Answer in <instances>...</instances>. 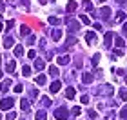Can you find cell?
I'll return each instance as SVG.
<instances>
[{
	"instance_id": "cell-9",
	"label": "cell",
	"mask_w": 127,
	"mask_h": 120,
	"mask_svg": "<svg viewBox=\"0 0 127 120\" xmlns=\"http://www.w3.org/2000/svg\"><path fill=\"white\" fill-rule=\"evenodd\" d=\"M95 38H96V35H95V31H87V35H85V40H87V44L91 45L95 42Z\"/></svg>"
},
{
	"instance_id": "cell-20",
	"label": "cell",
	"mask_w": 127,
	"mask_h": 120,
	"mask_svg": "<svg viewBox=\"0 0 127 120\" xmlns=\"http://www.w3.org/2000/svg\"><path fill=\"white\" fill-rule=\"evenodd\" d=\"M45 118H47V115H45V111H44V109H40V111L36 113V118H34V120H45Z\"/></svg>"
},
{
	"instance_id": "cell-35",
	"label": "cell",
	"mask_w": 127,
	"mask_h": 120,
	"mask_svg": "<svg viewBox=\"0 0 127 120\" xmlns=\"http://www.w3.org/2000/svg\"><path fill=\"white\" fill-rule=\"evenodd\" d=\"M116 45H118V47H122V45H124V40L120 37H116Z\"/></svg>"
},
{
	"instance_id": "cell-50",
	"label": "cell",
	"mask_w": 127,
	"mask_h": 120,
	"mask_svg": "<svg viewBox=\"0 0 127 120\" xmlns=\"http://www.w3.org/2000/svg\"><path fill=\"white\" fill-rule=\"evenodd\" d=\"M0 78H2V71H0Z\"/></svg>"
},
{
	"instance_id": "cell-23",
	"label": "cell",
	"mask_w": 127,
	"mask_h": 120,
	"mask_svg": "<svg viewBox=\"0 0 127 120\" xmlns=\"http://www.w3.org/2000/svg\"><path fill=\"white\" fill-rule=\"evenodd\" d=\"M120 118H122V120H127V106L122 107V111H120Z\"/></svg>"
},
{
	"instance_id": "cell-24",
	"label": "cell",
	"mask_w": 127,
	"mask_h": 120,
	"mask_svg": "<svg viewBox=\"0 0 127 120\" xmlns=\"http://www.w3.org/2000/svg\"><path fill=\"white\" fill-rule=\"evenodd\" d=\"M29 73H31V67H29V66H24V67H22V75H24V77H29Z\"/></svg>"
},
{
	"instance_id": "cell-10",
	"label": "cell",
	"mask_w": 127,
	"mask_h": 120,
	"mask_svg": "<svg viewBox=\"0 0 127 120\" xmlns=\"http://www.w3.org/2000/svg\"><path fill=\"white\" fill-rule=\"evenodd\" d=\"M111 89H113L111 85H103V87H100V91H96V93H100V95H111L113 93Z\"/></svg>"
},
{
	"instance_id": "cell-33",
	"label": "cell",
	"mask_w": 127,
	"mask_h": 120,
	"mask_svg": "<svg viewBox=\"0 0 127 120\" xmlns=\"http://www.w3.org/2000/svg\"><path fill=\"white\" fill-rule=\"evenodd\" d=\"M49 22H51V24H55V26H56V24H60V20L56 18V16H51V18H49Z\"/></svg>"
},
{
	"instance_id": "cell-3",
	"label": "cell",
	"mask_w": 127,
	"mask_h": 120,
	"mask_svg": "<svg viewBox=\"0 0 127 120\" xmlns=\"http://www.w3.org/2000/svg\"><path fill=\"white\" fill-rule=\"evenodd\" d=\"M60 87H62V82H60V80H55V82L51 84L49 91H51V93H53V95H56V93H58V91H60Z\"/></svg>"
},
{
	"instance_id": "cell-21",
	"label": "cell",
	"mask_w": 127,
	"mask_h": 120,
	"mask_svg": "<svg viewBox=\"0 0 127 120\" xmlns=\"http://www.w3.org/2000/svg\"><path fill=\"white\" fill-rule=\"evenodd\" d=\"M125 20V13H124V11H118V13H116V22H124Z\"/></svg>"
},
{
	"instance_id": "cell-4",
	"label": "cell",
	"mask_w": 127,
	"mask_h": 120,
	"mask_svg": "<svg viewBox=\"0 0 127 120\" xmlns=\"http://www.w3.org/2000/svg\"><path fill=\"white\" fill-rule=\"evenodd\" d=\"M65 22H67V26L71 27V31H78L80 29V24H78V22H74L73 18H69V16L65 18Z\"/></svg>"
},
{
	"instance_id": "cell-19",
	"label": "cell",
	"mask_w": 127,
	"mask_h": 120,
	"mask_svg": "<svg viewBox=\"0 0 127 120\" xmlns=\"http://www.w3.org/2000/svg\"><path fill=\"white\" fill-rule=\"evenodd\" d=\"M34 82H36L38 85H44L45 84V75H38L36 78H34Z\"/></svg>"
},
{
	"instance_id": "cell-13",
	"label": "cell",
	"mask_w": 127,
	"mask_h": 120,
	"mask_svg": "<svg viewBox=\"0 0 127 120\" xmlns=\"http://www.w3.org/2000/svg\"><path fill=\"white\" fill-rule=\"evenodd\" d=\"M15 67H16L15 60H9L7 64H5V71H7V73H13V71H15Z\"/></svg>"
},
{
	"instance_id": "cell-43",
	"label": "cell",
	"mask_w": 127,
	"mask_h": 120,
	"mask_svg": "<svg viewBox=\"0 0 127 120\" xmlns=\"http://www.w3.org/2000/svg\"><path fill=\"white\" fill-rule=\"evenodd\" d=\"M89 117L91 118H96V111H89Z\"/></svg>"
},
{
	"instance_id": "cell-16",
	"label": "cell",
	"mask_w": 127,
	"mask_h": 120,
	"mask_svg": "<svg viewBox=\"0 0 127 120\" xmlns=\"http://www.w3.org/2000/svg\"><path fill=\"white\" fill-rule=\"evenodd\" d=\"M9 87H11V78H7V80H4V82H2V87H0V91H4V93H5Z\"/></svg>"
},
{
	"instance_id": "cell-2",
	"label": "cell",
	"mask_w": 127,
	"mask_h": 120,
	"mask_svg": "<svg viewBox=\"0 0 127 120\" xmlns=\"http://www.w3.org/2000/svg\"><path fill=\"white\" fill-rule=\"evenodd\" d=\"M15 104V98H2L0 102V109H11Z\"/></svg>"
},
{
	"instance_id": "cell-51",
	"label": "cell",
	"mask_w": 127,
	"mask_h": 120,
	"mask_svg": "<svg viewBox=\"0 0 127 120\" xmlns=\"http://www.w3.org/2000/svg\"><path fill=\"white\" fill-rule=\"evenodd\" d=\"M100 2H105V0H100Z\"/></svg>"
},
{
	"instance_id": "cell-42",
	"label": "cell",
	"mask_w": 127,
	"mask_h": 120,
	"mask_svg": "<svg viewBox=\"0 0 127 120\" xmlns=\"http://www.w3.org/2000/svg\"><path fill=\"white\" fill-rule=\"evenodd\" d=\"M29 95H31V98H34V96H36L38 93H36V89H33V91H31V93H29Z\"/></svg>"
},
{
	"instance_id": "cell-37",
	"label": "cell",
	"mask_w": 127,
	"mask_h": 120,
	"mask_svg": "<svg viewBox=\"0 0 127 120\" xmlns=\"http://www.w3.org/2000/svg\"><path fill=\"white\" fill-rule=\"evenodd\" d=\"M98 60H100V55H95V56H93V64H95V66L98 64Z\"/></svg>"
},
{
	"instance_id": "cell-46",
	"label": "cell",
	"mask_w": 127,
	"mask_h": 120,
	"mask_svg": "<svg viewBox=\"0 0 127 120\" xmlns=\"http://www.w3.org/2000/svg\"><path fill=\"white\" fill-rule=\"evenodd\" d=\"M0 11H4V4L2 2H0Z\"/></svg>"
},
{
	"instance_id": "cell-28",
	"label": "cell",
	"mask_w": 127,
	"mask_h": 120,
	"mask_svg": "<svg viewBox=\"0 0 127 120\" xmlns=\"http://www.w3.org/2000/svg\"><path fill=\"white\" fill-rule=\"evenodd\" d=\"M15 118H16V113L15 111H9L7 117H5V120H15Z\"/></svg>"
},
{
	"instance_id": "cell-49",
	"label": "cell",
	"mask_w": 127,
	"mask_h": 120,
	"mask_svg": "<svg viewBox=\"0 0 127 120\" xmlns=\"http://www.w3.org/2000/svg\"><path fill=\"white\" fill-rule=\"evenodd\" d=\"M125 84H127V75H125Z\"/></svg>"
},
{
	"instance_id": "cell-30",
	"label": "cell",
	"mask_w": 127,
	"mask_h": 120,
	"mask_svg": "<svg viewBox=\"0 0 127 120\" xmlns=\"http://www.w3.org/2000/svg\"><path fill=\"white\" fill-rule=\"evenodd\" d=\"M42 106H45V107L51 106V100L47 98V96H42Z\"/></svg>"
},
{
	"instance_id": "cell-14",
	"label": "cell",
	"mask_w": 127,
	"mask_h": 120,
	"mask_svg": "<svg viewBox=\"0 0 127 120\" xmlns=\"http://www.w3.org/2000/svg\"><path fill=\"white\" fill-rule=\"evenodd\" d=\"M111 40H113V33L109 31V33H105V40H103V44H105V47H111Z\"/></svg>"
},
{
	"instance_id": "cell-52",
	"label": "cell",
	"mask_w": 127,
	"mask_h": 120,
	"mask_svg": "<svg viewBox=\"0 0 127 120\" xmlns=\"http://www.w3.org/2000/svg\"><path fill=\"white\" fill-rule=\"evenodd\" d=\"M0 120H2V117H0Z\"/></svg>"
},
{
	"instance_id": "cell-36",
	"label": "cell",
	"mask_w": 127,
	"mask_h": 120,
	"mask_svg": "<svg viewBox=\"0 0 127 120\" xmlns=\"http://www.w3.org/2000/svg\"><path fill=\"white\" fill-rule=\"evenodd\" d=\"M15 91H16V93H22V91H24V87L18 84V85H15Z\"/></svg>"
},
{
	"instance_id": "cell-8",
	"label": "cell",
	"mask_w": 127,
	"mask_h": 120,
	"mask_svg": "<svg viewBox=\"0 0 127 120\" xmlns=\"http://www.w3.org/2000/svg\"><path fill=\"white\" fill-rule=\"evenodd\" d=\"M51 38H53L55 42H58V40L62 38V31H60V29H55V31H51Z\"/></svg>"
},
{
	"instance_id": "cell-25",
	"label": "cell",
	"mask_w": 127,
	"mask_h": 120,
	"mask_svg": "<svg viewBox=\"0 0 127 120\" xmlns=\"http://www.w3.org/2000/svg\"><path fill=\"white\" fill-rule=\"evenodd\" d=\"M84 9L85 11H91V9H93V4H91L89 0H84Z\"/></svg>"
},
{
	"instance_id": "cell-7",
	"label": "cell",
	"mask_w": 127,
	"mask_h": 120,
	"mask_svg": "<svg viewBox=\"0 0 127 120\" xmlns=\"http://www.w3.org/2000/svg\"><path fill=\"white\" fill-rule=\"evenodd\" d=\"M100 15H102L103 20H107L109 15H111V7H102V9H100Z\"/></svg>"
},
{
	"instance_id": "cell-18",
	"label": "cell",
	"mask_w": 127,
	"mask_h": 120,
	"mask_svg": "<svg viewBox=\"0 0 127 120\" xmlns=\"http://www.w3.org/2000/svg\"><path fill=\"white\" fill-rule=\"evenodd\" d=\"M34 67H36V69H38V71H42V69H44V67H45V62L38 58L36 62H34Z\"/></svg>"
},
{
	"instance_id": "cell-17",
	"label": "cell",
	"mask_w": 127,
	"mask_h": 120,
	"mask_svg": "<svg viewBox=\"0 0 127 120\" xmlns=\"http://www.w3.org/2000/svg\"><path fill=\"white\" fill-rule=\"evenodd\" d=\"M65 9L69 11V13H73V11L76 9V2H73V0H69V2H67V5H65Z\"/></svg>"
},
{
	"instance_id": "cell-1",
	"label": "cell",
	"mask_w": 127,
	"mask_h": 120,
	"mask_svg": "<svg viewBox=\"0 0 127 120\" xmlns=\"http://www.w3.org/2000/svg\"><path fill=\"white\" fill-rule=\"evenodd\" d=\"M55 118H60V120H65V118H69L67 117V107H58V109L55 111Z\"/></svg>"
},
{
	"instance_id": "cell-40",
	"label": "cell",
	"mask_w": 127,
	"mask_h": 120,
	"mask_svg": "<svg viewBox=\"0 0 127 120\" xmlns=\"http://www.w3.org/2000/svg\"><path fill=\"white\" fill-rule=\"evenodd\" d=\"M114 55H124V51L118 47V49H114Z\"/></svg>"
},
{
	"instance_id": "cell-15",
	"label": "cell",
	"mask_w": 127,
	"mask_h": 120,
	"mask_svg": "<svg viewBox=\"0 0 127 120\" xmlns=\"http://www.w3.org/2000/svg\"><path fill=\"white\" fill-rule=\"evenodd\" d=\"M74 95H76V91H74V87H67V91H65V96L69 100H73L74 98Z\"/></svg>"
},
{
	"instance_id": "cell-44",
	"label": "cell",
	"mask_w": 127,
	"mask_h": 120,
	"mask_svg": "<svg viewBox=\"0 0 127 120\" xmlns=\"http://www.w3.org/2000/svg\"><path fill=\"white\" fill-rule=\"evenodd\" d=\"M22 2H24V5H26V7L29 5V0H22Z\"/></svg>"
},
{
	"instance_id": "cell-32",
	"label": "cell",
	"mask_w": 127,
	"mask_h": 120,
	"mask_svg": "<svg viewBox=\"0 0 127 120\" xmlns=\"http://www.w3.org/2000/svg\"><path fill=\"white\" fill-rule=\"evenodd\" d=\"M80 102H82V104H87V102H89V96H87V95H82V96H80Z\"/></svg>"
},
{
	"instance_id": "cell-26",
	"label": "cell",
	"mask_w": 127,
	"mask_h": 120,
	"mask_svg": "<svg viewBox=\"0 0 127 120\" xmlns=\"http://www.w3.org/2000/svg\"><path fill=\"white\" fill-rule=\"evenodd\" d=\"M67 62H69V56H65V55H64V56H60V58H58V64H60V66L67 64Z\"/></svg>"
},
{
	"instance_id": "cell-11",
	"label": "cell",
	"mask_w": 127,
	"mask_h": 120,
	"mask_svg": "<svg viewBox=\"0 0 127 120\" xmlns=\"http://www.w3.org/2000/svg\"><path fill=\"white\" fill-rule=\"evenodd\" d=\"M49 75H51V77H53V78H56V77H58V75H60V71H58V67H56V66H49Z\"/></svg>"
},
{
	"instance_id": "cell-48",
	"label": "cell",
	"mask_w": 127,
	"mask_h": 120,
	"mask_svg": "<svg viewBox=\"0 0 127 120\" xmlns=\"http://www.w3.org/2000/svg\"><path fill=\"white\" fill-rule=\"evenodd\" d=\"M0 31H2V22H0Z\"/></svg>"
},
{
	"instance_id": "cell-31",
	"label": "cell",
	"mask_w": 127,
	"mask_h": 120,
	"mask_svg": "<svg viewBox=\"0 0 127 120\" xmlns=\"http://www.w3.org/2000/svg\"><path fill=\"white\" fill-rule=\"evenodd\" d=\"M73 44H76V38L74 37H67V45H73Z\"/></svg>"
},
{
	"instance_id": "cell-29",
	"label": "cell",
	"mask_w": 127,
	"mask_h": 120,
	"mask_svg": "<svg viewBox=\"0 0 127 120\" xmlns=\"http://www.w3.org/2000/svg\"><path fill=\"white\" fill-rule=\"evenodd\" d=\"M80 20H82V24H85V26H89V24H91V20H89L85 15H82V16H80Z\"/></svg>"
},
{
	"instance_id": "cell-41",
	"label": "cell",
	"mask_w": 127,
	"mask_h": 120,
	"mask_svg": "<svg viewBox=\"0 0 127 120\" xmlns=\"http://www.w3.org/2000/svg\"><path fill=\"white\" fill-rule=\"evenodd\" d=\"M5 27H7V29H11V27H13V20H9L7 24H5Z\"/></svg>"
},
{
	"instance_id": "cell-27",
	"label": "cell",
	"mask_w": 127,
	"mask_h": 120,
	"mask_svg": "<svg viewBox=\"0 0 127 120\" xmlns=\"http://www.w3.org/2000/svg\"><path fill=\"white\" fill-rule=\"evenodd\" d=\"M20 33H22V35L26 37V35H29L31 31H29V27H27V26H22V27H20Z\"/></svg>"
},
{
	"instance_id": "cell-38",
	"label": "cell",
	"mask_w": 127,
	"mask_h": 120,
	"mask_svg": "<svg viewBox=\"0 0 127 120\" xmlns=\"http://www.w3.org/2000/svg\"><path fill=\"white\" fill-rule=\"evenodd\" d=\"M80 111H82L80 107H74V109H73V115H74V117H76V115H80Z\"/></svg>"
},
{
	"instance_id": "cell-47",
	"label": "cell",
	"mask_w": 127,
	"mask_h": 120,
	"mask_svg": "<svg viewBox=\"0 0 127 120\" xmlns=\"http://www.w3.org/2000/svg\"><path fill=\"white\" fill-rule=\"evenodd\" d=\"M38 2H40V4H45V0H38Z\"/></svg>"
},
{
	"instance_id": "cell-39",
	"label": "cell",
	"mask_w": 127,
	"mask_h": 120,
	"mask_svg": "<svg viewBox=\"0 0 127 120\" xmlns=\"http://www.w3.org/2000/svg\"><path fill=\"white\" fill-rule=\"evenodd\" d=\"M27 56H29V58H34V56H36V53H34V51L31 49V51H29V53H27Z\"/></svg>"
},
{
	"instance_id": "cell-34",
	"label": "cell",
	"mask_w": 127,
	"mask_h": 120,
	"mask_svg": "<svg viewBox=\"0 0 127 120\" xmlns=\"http://www.w3.org/2000/svg\"><path fill=\"white\" fill-rule=\"evenodd\" d=\"M120 98H122V100H127V91H120Z\"/></svg>"
},
{
	"instance_id": "cell-5",
	"label": "cell",
	"mask_w": 127,
	"mask_h": 120,
	"mask_svg": "<svg viewBox=\"0 0 127 120\" xmlns=\"http://www.w3.org/2000/svg\"><path fill=\"white\" fill-rule=\"evenodd\" d=\"M15 44V40H13V37L11 35H5V38H4V47H7V49H11V45Z\"/></svg>"
},
{
	"instance_id": "cell-22",
	"label": "cell",
	"mask_w": 127,
	"mask_h": 120,
	"mask_svg": "<svg viewBox=\"0 0 127 120\" xmlns=\"http://www.w3.org/2000/svg\"><path fill=\"white\" fill-rule=\"evenodd\" d=\"M15 55L22 56V55H24V47H22V45H16V47H15Z\"/></svg>"
},
{
	"instance_id": "cell-6",
	"label": "cell",
	"mask_w": 127,
	"mask_h": 120,
	"mask_svg": "<svg viewBox=\"0 0 127 120\" xmlns=\"http://www.w3.org/2000/svg\"><path fill=\"white\" fill-rule=\"evenodd\" d=\"M93 80H95V77L91 75V73H84L82 75V84H91Z\"/></svg>"
},
{
	"instance_id": "cell-45",
	"label": "cell",
	"mask_w": 127,
	"mask_h": 120,
	"mask_svg": "<svg viewBox=\"0 0 127 120\" xmlns=\"http://www.w3.org/2000/svg\"><path fill=\"white\" fill-rule=\"evenodd\" d=\"M124 31L127 33V22H125V24H124Z\"/></svg>"
},
{
	"instance_id": "cell-12",
	"label": "cell",
	"mask_w": 127,
	"mask_h": 120,
	"mask_svg": "<svg viewBox=\"0 0 127 120\" xmlns=\"http://www.w3.org/2000/svg\"><path fill=\"white\" fill-rule=\"evenodd\" d=\"M20 107H22V111H29V107H31L29 100H27V98H22V102H20Z\"/></svg>"
}]
</instances>
